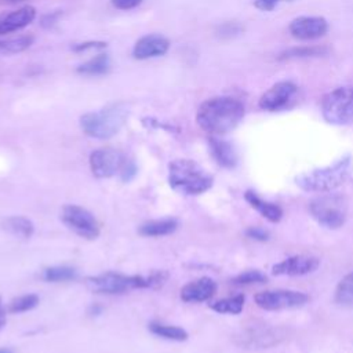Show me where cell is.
Returning a JSON list of instances; mask_svg holds the SVG:
<instances>
[{
    "label": "cell",
    "instance_id": "6da1fadb",
    "mask_svg": "<svg viewBox=\"0 0 353 353\" xmlns=\"http://www.w3.org/2000/svg\"><path fill=\"white\" fill-rule=\"evenodd\" d=\"M245 113L244 105L233 97H212L197 109L196 121L211 135H223L234 130Z\"/></svg>",
    "mask_w": 353,
    "mask_h": 353
},
{
    "label": "cell",
    "instance_id": "7a4b0ae2",
    "mask_svg": "<svg viewBox=\"0 0 353 353\" xmlns=\"http://www.w3.org/2000/svg\"><path fill=\"white\" fill-rule=\"evenodd\" d=\"M352 172V157L346 154L335 163L302 172L295 176V183L305 192L327 193L342 186Z\"/></svg>",
    "mask_w": 353,
    "mask_h": 353
},
{
    "label": "cell",
    "instance_id": "3957f363",
    "mask_svg": "<svg viewBox=\"0 0 353 353\" xmlns=\"http://www.w3.org/2000/svg\"><path fill=\"white\" fill-rule=\"evenodd\" d=\"M170 185L183 194H201L212 186V176L196 161L176 159L168 165Z\"/></svg>",
    "mask_w": 353,
    "mask_h": 353
},
{
    "label": "cell",
    "instance_id": "277c9868",
    "mask_svg": "<svg viewBox=\"0 0 353 353\" xmlns=\"http://www.w3.org/2000/svg\"><path fill=\"white\" fill-rule=\"evenodd\" d=\"M127 117L128 110L123 105H110L98 112L83 114L80 117V127L88 137L108 139L120 131Z\"/></svg>",
    "mask_w": 353,
    "mask_h": 353
},
{
    "label": "cell",
    "instance_id": "5b68a950",
    "mask_svg": "<svg viewBox=\"0 0 353 353\" xmlns=\"http://www.w3.org/2000/svg\"><path fill=\"white\" fill-rule=\"evenodd\" d=\"M321 114L334 125L353 124V87H338L321 99Z\"/></svg>",
    "mask_w": 353,
    "mask_h": 353
},
{
    "label": "cell",
    "instance_id": "8992f818",
    "mask_svg": "<svg viewBox=\"0 0 353 353\" xmlns=\"http://www.w3.org/2000/svg\"><path fill=\"white\" fill-rule=\"evenodd\" d=\"M90 288L101 294H123L137 288H152L150 277L127 276L116 272H106L87 279Z\"/></svg>",
    "mask_w": 353,
    "mask_h": 353
},
{
    "label": "cell",
    "instance_id": "52a82bcc",
    "mask_svg": "<svg viewBox=\"0 0 353 353\" xmlns=\"http://www.w3.org/2000/svg\"><path fill=\"white\" fill-rule=\"evenodd\" d=\"M309 211L317 223L327 229H339L346 221V204L336 194L313 199L309 204Z\"/></svg>",
    "mask_w": 353,
    "mask_h": 353
},
{
    "label": "cell",
    "instance_id": "ba28073f",
    "mask_svg": "<svg viewBox=\"0 0 353 353\" xmlns=\"http://www.w3.org/2000/svg\"><path fill=\"white\" fill-rule=\"evenodd\" d=\"M62 222L83 239L94 240L99 236V223L85 208L76 204H66L61 212Z\"/></svg>",
    "mask_w": 353,
    "mask_h": 353
},
{
    "label": "cell",
    "instance_id": "9c48e42d",
    "mask_svg": "<svg viewBox=\"0 0 353 353\" xmlns=\"http://www.w3.org/2000/svg\"><path fill=\"white\" fill-rule=\"evenodd\" d=\"M255 303L263 310H284L296 309L307 303L309 296L305 292L295 290H268L258 292Z\"/></svg>",
    "mask_w": 353,
    "mask_h": 353
},
{
    "label": "cell",
    "instance_id": "30bf717a",
    "mask_svg": "<svg viewBox=\"0 0 353 353\" xmlns=\"http://www.w3.org/2000/svg\"><path fill=\"white\" fill-rule=\"evenodd\" d=\"M298 95V85L292 81H279L259 98V108L266 112H281L292 106Z\"/></svg>",
    "mask_w": 353,
    "mask_h": 353
},
{
    "label": "cell",
    "instance_id": "8fae6325",
    "mask_svg": "<svg viewBox=\"0 0 353 353\" xmlns=\"http://www.w3.org/2000/svg\"><path fill=\"white\" fill-rule=\"evenodd\" d=\"M125 157L123 153L113 148H101L90 154V168L97 178H110L120 174Z\"/></svg>",
    "mask_w": 353,
    "mask_h": 353
},
{
    "label": "cell",
    "instance_id": "7c38bea8",
    "mask_svg": "<svg viewBox=\"0 0 353 353\" xmlns=\"http://www.w3.org/2000/svg\"><path fill=\"white\" fill-rule=\"evenodd\" d=\"M288 30L298 40H314L328 32V22L323 17H298L291 21Z\"/></svg>",
    "mask_w": 353,
    "mask_h": 353
},
{
    "label": "cell",
    "instance_id": "4fadbf2b",
    "mask_svg": "<svg viewBox=\"0 0 353 353\" xmlns=\"http://www.w3.org/2000/svg\"><path fill=\"white\" fill-rule=\"evenodd\" d=\"M320 266V259L312 255H292L273 265L272 273L276 276H303L313 273Z\"/></svg>",
    "mask_w": 353,
    "mask_h": 353
},
{
    "label": "cell",
    "instance_id": "5bb4252c",
    "mask_svg": "<svg viewBox=\"0 0 353 353\" xmlns=\"http://www.w3.org/2000/svg\"><path fill=\"white\" fill-rule=\"evenodd\" d=\"M170 48V41L161 34H146L142 36L134 46L132 55L137 59H149L164 55Z\"/></svg>",
    "mask_w": 353,
    "mask_h": 353
},
{
    "label": "cell",
    "instance_id": "9a60e30c",
    "mask_svg": "<svg viewBox=\"0 0 353 353\" xmlns=\"http://www.w3.org/2000/svg\"><path fill=\"white\" fill-rule=\"evenodd\" d=\"M216 283L211 277H200L185 284L181 290V298L185 302H204L214 296Z\"/></svg>",
    "mask_w": 353,
    "mask_h": 353
},
{
    "label": "cell",
    "instance_id": "2e32d148",
    "mask_svg": "<svg viewBox=\"0 0 353 353\" xmlns=\"http://www.w3.org/2000/svg\"><path fill=\"white\" fill-rule=\"evenodd\" d=\"M36 18V8L32 6H23L18 10L7 12L0 17V34H7L19 30Z\"/></svg>",
    "mask_w": 353,
    "mask_h": 353
},
{
    "label": "cell",
    "instance_id": "e0dca14e",
    "mask_svg": "<svg viewBox=\"0 0 353 353\" xmlns=\"http://www.w3.org/2000/svg\"><path fill=\"white\" fill-rule=\"evenodd\" d=\"M208 146L210 152L214 157V160L223 168H234L237 165V153L234 146L216 137H210L208 138Z\"/></svg>",
    "mask_w": 353,
    "mask_h": 353
},
{
    "label": "cell",
    "instance_id": "ac0fdd59",
    "mask_svg": "<svg viewBox=\"0 0 353 353\" xmlns=\"http://www.w3.org/2000/svg\"><path fill=\"white\" fill-rule=\"evenodd\" d=\"M244 199L252 208H255L269 222L277 223L283 218V210L280 205L262 200L254 190H245Z\"/></svg>",
    "mask_w": 353,
    "mask_h": 353
},
{
    "label": "cell",
    "instance_id": "d6986e66",
    "mask_svg": "<svg viewBox=\"0 0 353 353\" xmlns=\"http://www.w3.org/2000/svg\"><path fill=\"white\" fill-rule=\"evenodd\" d=\"M178 223L175 219L167 218V219H156V221H148L142 223L138 228L139 234L145 237H160V236H167L175 232Z\"/></svg>",
    "mask_w": 353,
    "mask_h": 353
},
{
    "label": "cell",
    "instance_id": "ffe728a7",
    "mask_svg": "<svg viewBox=\"0 0 353 353\" xmlns=\"http://www.w3.org/2000/svg\"><path fill=\"white\" fill-rule=\"evenodd\" d=\"M3 228L11 234L22 239H29L33 234V223L25 216H8L3 221Z\"/></svg>",
    "mask_w": 353,
    "mask_h": 353
},
{
    "label": "cell",
    "instance_id": "44dd1931",
    "mask_svg": "<svg viewBox=\"0 0 353 353\" xmlns=\"http://www.w3.org/2000/svg\"><path fill=\"white\" fill-rule=\"evenodd\" d=\"M110 68V59L108 54H98L77 68V73L87 76L105 74Z\"/></svg>",
    "mask_w": 353,
    "mask_h": 353
},
{
    "label": "cell",
    "instance_id": "7402d4cb",
    "mask_svg": "<svg viewBox=\"0 0 353 353\" xmlns=\"http://www.w3.org/2000/svg\"><path fill=\"white\" fill-rule=\"evenodd\" d=\"M334 301L341 306H353V272L341 279L335 288Z\"/></svg>",
    "mask_w": 353,
    "mask_h": 353
},
{
    "label": "cell",
    "instance_id": "603a6c76",
    "mask_svg": "<svg viewBox=\"0 0 353 353\" xmlns=\"http://www.w3.org/2000/svg\"><path fill=\"white\" fill-rule=\"evenodd\" d=\"M244 301H245V296L243 294H237L234 296L219 299V301L211 303V309L218 313L239 314V313H241V310L244 307Z\"/></svg>",
    "mask_w": 353,
    "mask_h": 353
},
{
    "label": "cell",
    "instance_id": "cb8c5ba5",
    "mask_svg": "<svg viewBox=\"0 0 353 353\" xmlns=\"http://www.w3.org/2000/svg\"><path fill=\"white\" fill-rule=\"evenodd\" d=\"M150 332H153L157 336L171 339V341H185L188 339V332L176 325H168L161 323H150L149 324Z\"/></svg>",
    "mask_w": 353,
    "mask_h": 353
},
{
    "label": "cell",
    "instance_id": "d4e9b609",
    "mask_svg": "<svg viewBox=\"0 0 353 353\" xmlns=\"http://www.w3.org/2000/svg\"><path fill=\"white\" fill-rule=\"evenodd\" d=\"M32 43H33V36H30V34L3 40V41H0V54L8 55V54L22 52L26 48H29L32 46Z\"/></svg>",
    "mask_w": 353,
    "mask_h": 353
},
{
    "label": "cell",
    "instance_id": "484cf974",
    "mask_svg": "<svg viewBox=\"0 0 353 353\" xmlns=\"http://www.w3.org/2000/svg\"><path fill=\"white\" fill-rule=\"evenodd\" d=\"M327 54L325 47H292L283 51L279 55V59H294V58H309V57H319Z\"/></svg>",
    "mask_w": 353,
    "mask_h": 353
},
{
    "label": "cell",
    "instance_id": "4316f807",
    "mask_svg": "<svg viewBox=\"0 0 353 353\" xmlns=\"http://www.w3.org/2000/svg\"><path fill=\"white\" fill-rule=\"evenodd\" d=\"M77 272L76 269L70 268V266H52V268H47L43 272V279L46 281H66V280H73L76 279Z\"/></svg>",
    "mask_w": 353,
    "mask_h": 353
},
{
    "label": "cell",
    "instance_id": "83f0119b",
    "mask_svg": "<svg viewBox=\"0 0 353 353\" xmlns=\"http://www.w3.org/2000/svg\"><path fill=\"white\" fill-rule=\"evenodd\" d=\"M37 303H39V296L36 294L21 295V296L10 301V303L7 306V312L8 313H23V312H28V310L36 307Z\"/></svg>",
    "mask_w": 353,
    "mask_h": 353
},
{
    "label": "cell",
    "instance_id": "f1b7e54d",
    "mask_svg": "<svg viewBox=\"0 0 353 353\" xmlns=\"http://www.w3.org/2000/svg\"><path fill=\"white\" fill-rule=\"evenodd\" d=\"M233 281L236 284H261V283L268 281V276L265 273H262L261 270L250 269V270H244L240 274H237L233 279Z\"/></svg>",
    "mask_w": 353,
    "mask_h": 353
},
{
    "label": "cell",
    "instance_id": "f546056e",
    "mask_svg": "<svg viewBox=\"0 0 353 353\" xmlns=\"http://www.w3.org/2000/svg\"><path fill=\"white\" fill-rule=\"evenodd\" d=\"M103 48H106L105 41H84V43L74 44L72 47V50L74 52H83V51H87V50H103Z\"/></svg>",
    "mask_w": 353,
    "mask_h": 353
},
{
    "label": "cell",
    "instance_id": "4dcf8cb0",
    "mask_svg": "<svg viewBox=\"0 0 353 353\" xmlns=\"http://www.w3.org/2000/svg\"><path fill=\"white\" fill-rule=\"evenodd\" d=\"M245 234L247 237L252 239V240H258V241H268L270 234L268 230L262 229V228H258V226H252V228H248L245 230Z\"/></svg>",
    "mask_w": 353,
    "mask_h": 353
},
{
    "label": "cell",
    "instance_id": "1f68e13d",
    "mask_svg": "<svg viewBox=\"0 0 353 353\" xmlns=\"http://www.w3.org/2000/svg\"><path fill=\"white\" fill-rule=\"evenodd\" d=\"M137 174V165L134 161H130V160H125L121 171H120V176L124 182H128L131 181Z\"/></svg>",
    "mask_w": 353,
    "mask_h": 353
},
{
    "label": "cell",
    "instance_id": "d6a6232c",
    "mask_svg": "<svg viewBox=\"0 0 353 353\" xmlns=\"http://www.w3.org/2000/svg\"><path fill=\"white\" fill-rule=\"evenodd\" d=\"M280 1H292V0H255L254 6L261 11H273Z\"/></svg>",
    "mask_w": 353,
    "mask_h": 353
},
{
    "label": "cell",
    "instance_id": "836d02e7",
    "mask_svg": "<svg viewBox=\"0 0 353 353\" xmlns=\"http://www.w3.org/2000/svg\"><path fill=\"white\" fill-rule=\"evenodd\" d=\"M142 3V0H112L113 7L119 8V10H131L135 8L137 6H139Z\"/></svg>",
    "mask_w": 353,
    "mask_h": 353
},
{
    "label": "cell",
    "instance_id": "e575fe53",
    "mask_svg": "<svg viewBox=\"0 0 353 353\" xmlns=\"http://www.w3.org/2000/svg\"><path fill=\"white\" fill-rule=\"evenodd\" d=\"M59 15H61V12H51V14L44 15V17H43V19H41V25H43V26H46V28L52 26V25L57 22V19H58V17H59Z\"/></svg>",
    "mask_w": 353,
    "mask_h": 353
},
{
    "label": "cell",
    "instance_id": "d590c367",
    "mask_svg": "<svg viewBox=\"0 0 353 353\" xmlns=\"http://www.w3.org/2000/svg\"><path fill=\"white\" fill-rule=\"evenodd\" d=\"M4 324H6V309H4L3 303H1V299H0V330L4 327Z\"/></svg>",
    "mask_w": 353,
    "mask_h": 353
},
{
    "label": "cell",
    "instance_id": "8d00e7d4",
    "mask_svg": "<svg viewBox=\"0 0 353 353\" xmlns=\"http://www.w3.org/2000/svg\"><path fill=\"white\" fill-rule=\"evenodd\" d=\"M0 353H14V350L10 347H0Z\"/></svg>",
    "mask_w": 353,
    "mask_h": 353
},
{
    "label": "cell",
    "instance_id": "74e56055",
    "mask_svg": "<svg viewBox=\"0 0 353 353\" xmlns=\"http://www.w3.org/2000/svg\"><path fill=\"white\" fill-rule=\"evenodd\" d=\"M7 1H11V3H12V1H21V0H7Z\"/></svg>",
    "mask_w": 353,
    "mask_h": 353
}]
</instances>
